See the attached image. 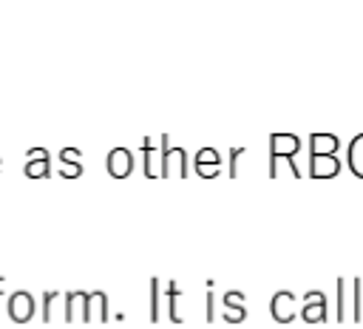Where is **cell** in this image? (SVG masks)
Here are the masks:
<instances>
[{
  "instance_id": "cell-1",
  "label": "cell",
  "mask_w": 363,
  "mask_h": 329,
  "mask_svg": "<svg viewBox=\"0 0 363 329\" xmlns=\"http://www.w3.org/2000/svg\"><path fill=\"white\" fill-rule=\"evenodd\" d=\"M162 170H159V176L162 179H167L170 173H173V167H176V173L184 179L187 176V156H184V147H173L170 145V139L167 136H162Z\"/></svg>"
},
{
  "instance_id": "cell-2",
  "label": "cell",
  "mask_w": 363,
  "mask_h": 329,
  "mask_svg": "<svg viewBox=\"0 0 363 329\" xmlns=\"http://www.w3.org/2000/svg\"><path fill=\"white\" fill-rule=\"evenodd\" d=\"M6 309H9L11 320H17V323H26V320H31V318H34V309H37V303H34V295H31V292H26V289H17V292H11V295H9V301H6Z\"/></svg>"
},
{
  "instance_id": "cell-3",
  "label": "cell",
  "mask_w": 363,
  "mask_h": 329,
  "mask_svg": "<svg viewBox=\"0 0 363 329\" xmlns=\"http://www.w3.org/2000/svg\"><path fill=\"white\" fill-rule=\"evenodd\" d=\"M301 318H303L306 323H326V295H323L320 289H309V292H303Z\"/></svg>"
},
{
  "instance_id": "cell-4",
  "label": "cell",
  "mask_w": 363,
  "mask_h": 329,
  "mask_svg": "<svg viewBox=\"0 0 363 329\" xmlns=\"http://www.w3.org/2000/svg\"><path fill=\"white\" fill-rule=\"evenodd\" d=\"M269 312H272V318H275L278 323H289V320L295 318V312H298L295 295H292L289 289L275 292V295H272V301H269Z\"/></svg>"
},
{
  "instance_id": "cell-5",
  "label": "cell",
  "mask_w": 363,
  "mask_h": 329,
  "mask_svg": "<svg viewBox=\"0 0 363 329\" xmlns=\"http://www.w3.org/2000/svg\"><path fill=\"white\" fill-rule=\"evenodd\" d=\"M105 167H108V173H111L113 179H125V176H130V170H133V153H130L128 147H113V150L108 153V159H105Z\"/></svg>"
},
{
  "instance_id": "cell-6",
  "label": "cell",
  "mask_w": 363,
  "mask_h": 329,
  "mask_svg": "<svg viewBox=\"0 0 363 329\" xmlns=\"http://www.w3.org/2000/svg\"><path fill=\"white\" fill-rule=\"evenodd\" d=\"M26 156H28V162L23 164V173L28 179H45L51 173V159H48L45 147H31Z\"/></svg>"
},
{
  "instance_id": "cell-7",
  "label": "cell",
  "mask_w": 363,
  "mask_h": 329,
  "mask_svg": "<svg viewBox=\"0 0 363 329\" xmlns=\"http://www.w3.org/2000/svg\"><path fill=\"white\" fill-rule=\"evenodd\" d=\"M301 150V139L295 133H272L269 136V159L295 156Z\"/></svg>"
},
{
  "instance_id": "cell-8",
  "label": "cell",
  "mask_w": 363,
  "mask_h": 329,
  "mask_svg": "<svg viewBox=\"0 0 363 329\" xmlns=\"http://www.w3.org/2000/svg\"><path fill=\"white\" fill-rule=\"evenodd\" d=\"M196 173L201 176V179H213V176H218V170H221V156H218V150L216 147H201L199 153H196Z\"/></svg>"
},
{
  "instance_id": "cell-9",
  "label": "cell",
  "mask_w": 363,
  "mask_h": 329,
  "mask_svg": "<svg viewBox=\"0 0 363 329\" xmlns=\"http://www.w3.org/2000/svg\"><path fill=\"white\" fill-rule=\"evenodd\" d=\"M340 173V159L335 153L326 156H309V176L312 179H332Z\"/></svg>"
},
{
  "instance_id": "cell-10",
  "label": "cell",
  "mask_w": 363,
  "mask_h": 329,
  "mask_svg": "<svg viewBox=\"0 0 363 329\" xmlns=\"http://www.w3.org/2000/svg\"><path fill=\"white\" fill-rule=\"evenodd\" d=\"M82 153L77 150V147H62L60 150V173L65 176V179H77V176H82Z\"/></svg>"
},
{
  "instance_id": "cell-11",
  "label": "cell",
  "mask_w": 363,
  "mask_h": 329,
  "mask_svg": "<svg viewBox=\"0 0 363 329\" xmlns=\"http://www.w3.org/2000/svg\"><path fill=\"white\" fill-rule=\"evenodd\" d=\"M340 139L335 133H312L309 136V156H326V153H337Z\"/></svg>"
},
{
  "instance_id": "cell-12",
  "label": "cell",
  "mask_w": 363,
  "mask_h": 329,
  "mask_svg": "<svg viewBox=\"0 0 363 329\" xmlns=\"http://www.w3.org/2000/svg\"><path fill=\"white\" fill-rule=\"evenodd\" d=\"M139 150H142V156H145V176L147 179H159V170H162V159H159V147L153 145V139H142V145H139Z\"/></svg>"
},
{
  "instance_id": "cell-13",
  "label": "cell",
  "mask_w": 363,
  "mask_h": 329,
  "mask_svg": "<svg viewBox=\"0 0 363 329\" xmlns=\"http://www.w3.org/2000/svg\"><path fill=\"white\" fill-rule=\"evenodd\" d=\"M346 164H349V170H352L357 179H363V133H357V136L349 142Z\"/></svg>"
},
{
  "instance_id": "cell-14",
  "label": "cell",
  "mask_w": 363,
  "mask_h": 329,
  "mask_svg": "<svg viewBox=\"0 0 363 329\" xmlns=\"http://www.w3.org/2000/svg\"><path fill=\"white\" fill-rule=\"evenodd\" d=\"M179 301H182V295H179V286H176V281H170V284H167V303H170V318H173L176 323H182Z\"/></svg>"
},
{
  "instance_id": "cell-15",
  "label": "cell",
  "mask_w": 363,
  "mask_h": 329,
  "mask_svg": "<svg viewBox=\"0 0 363 329\" xmlns=\"http://www.w3.org/2000/svg\"><path fill=\"white\" fill-rule=\"evenodd\" d=\"M150 320H159V278H150Z\"/></svg>"
},
{
  "instance_id": "cell-16",
  "label": "cell",
  "mask_w": 363,
  "mask_h": 329,
  "mask_svg": "<svg viewBox=\"0 0 363 329\" xmlns=\"http://www.w3.org/2000/svg\"><path fill=\"white\" fill-rule=\"evenodd\" d=\"M60 298V292H54V289H48V292H43V318L45 320H51V309H54V301Z\"/></svg>"
},
{
  "instance_id": "cell-17",
  "label": "cell",
  "mask_w": 363,
  "mask_h": 329,
  "mask_svg": "<svg viewBox=\"0 0 363 329\" xmlns=\"http://www.w3.org/2000/svg\"><path fill=\"white\" fill-rule=\"evenodd\" d=\"M244 318H247V309H244V306H224V320L241 323Z\"/></svg>"
},
{
  "instance_id": "cell-18",
  "label": "cell",
  "mask_w": 363,
  "mask_h": 329,
  "mask_svg": "<svg viewBox=\"0 0 363 329\" xmlns=\"http://www.w3.org/2000/svg\"><path fill=\"white\" fill-rule=\"evenodd\" d=\"M352 295H354V320H360V315H363V301H360V278H354L352 281Z\"/></svg>"
},
{
  "instance_id": "cell-19",
  "label": "cell",
  "mask_w": 363,
  "mask_h": 329,
  "mask_svg": "<svg viewBox=\"0 0 363 329\" xmlns=\"http://www.w3.org/2000/svg\"><path fill=\"white\" fill-rule=\"evenodd\" d=\"M247 153V147H230V176H238V159Z\"/></svg>"
},
{
  "instance_id": "cell-20",
  "label": "cell",
  "mask_w": 363,
  "mask_h": 329,
  "mask_svg": "<svg viewBox=\"0 0 363 329\" xmlns=\"http://www.w3.org/2000/svg\"><path fill=\"white\" fill-rule=\"evenodd\" d=\"M224 306H244V292L241 289H230V292H224V301H221Z\"/></svg>"
},
{
  "instance_id": "cell-21",
  "label": "cell",
  "mask_w": 363,
  "mask_h": 329,
  "mask_svg": "<svg viewBox=\"0 0 363 329\" xmlns=\"http://www.w3.org/2000/svg\"><path fill=\"white\" fill-rule=\"evenodd\" d=\"M343 289H346V284H343V278H337V320H343V303H346Z\"/></svg>"
},
{
  "instance_id": "cell-22",
  "label": "cell",
  "mask_w": 363,
  "mask_h": 329,
  "mask_svg": "<svg viewBox=\"0 0 363 329\" xmlns=\"http://www.w3.org/2000/svg\"><path fill=\"white\" fill-rule=\"evenodd\" d=\"M3 286H6V278H3V275H0V292H3Z\"/></svg>"
}]
</instances>
